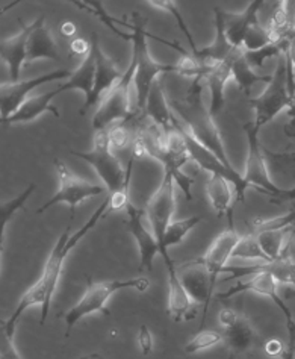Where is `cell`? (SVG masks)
<instances>
[{
    "label": "cell",
    "mask_w": 295,
    "mask_h": 359,
    "mask_svg": "<svg viewBox=\"0 0 295 359\" xmlns=\"http://www.w3.org/2000/svg\"><path fill=\"white\" fill-rule=\"evenodd\" d=\"M108 210H109V199L104 201L97 210L94 211V214L90 217V220L85 223L78 232L70 233V228H67L64 231V233L58 238V241H56L52 253L49 255V258H47L44 264L40 279H38L34 285L25 292L20 302H18L17 308L14 309V313L9 316L6 321H4L2 329L8 335L14 337L18 320H20L22 314L26 309H29L32 306L41 308L40 325L41 326L46 325L47 316H49V311L52 306L55 291L58 288V282L62 275L65 258L69 257V253L73 250L74 245L78 244L85 235H87L92 228H96V224L100 222L102 217L108 212Z\"/></svg>",
    "instance_id": "cell-1"
},
{
    "label": "cell",
    "mask_w": 295,
    "mask_h": 359,
    "mask_svg": "<svg viewBox=\"0 0 295 359\" xmlns=\"http://www.w3.org/2000/svg\"><path fill=\"white\" fill-rule=\"evenodd\" d=\"M146 23L147 20L144 17H141L139 14H133V25H132V32H123L120 31L116 25L109 26V29L121 36V39L129 40L132 43V61L135 62V74H133V79L129 85V100H130V116L135 117L139 116L141 112L146 111V103L149 93L153 87L155 81L160 73H170V72H177L176 65H170V64H160L151 58L150 50H149V44H147V36H151L156 41L167 44L171 49H174L180 52V55H184L186 50H184L182 47L174 43H168L159 36L151 35L146 31Z\"/></svg>",
    "instance_id": "cell-2"
},
{
    "label": "cell",
    "mask_w": 295,
    "mask_h": 359,
    "mask_svg": "<svg viewBox=\"0 0 295 359\" xmlns=\"http://www.w3.org/2000/svg\"><path fill=\"white\" fill-rule=\"evenodd\" d=\"M203 78H197L193 81L184 100H173L170 103L173 109L174 123L191 134L200 144H203L207 150L221 161V163L233 173H240L232 165L229 155L224 147V141L218 129L215 117L209 111V107L203 103L205 91Z\"/></svg>",
    "instance_id": "cell-3"
},
{
    "label": "cell",
    "mask_w": 295,
    "mask_h": 359,
    "mask_svg": "<svg viewBox=\"0 0 295 359\" xmlns=\"http://www.w3.org/2000/svg\"><path fill=\"white\" fill-rule=\"evenodd\" d=\"M150 287V280L147 278H135L128 280H104L94 282L87 276V291L81 297V300L71 309H69L64 316L65 320V335H70V330L79 323V321L91 314H109L107 309L108 300L111 296L121 290H135L138 292H144Z\"/></svg>",
    "instance_id": "cell-4"
},
{
    "label": "cell",
    "mask_w": 295,
    "mask_h": 359,
    "mask_svg": "<svg viewBox=\"0 0 295 359\" xmlns=\"http://www.w3.org/2000/svg\"><path fill=\"white\" fill-rule=\"evenodd\" d=\"M224 273H232V276L226 278L224 282L227 280H235L244 276H252L247 280H238L235 285H232L229 290L224 292H218L217 297L220 300H229L235 296L240 294V292H254V294L265 296L271 299L275 306H277L282 314L284 316V320H287V327H288V334H295V321L292 317V313L289 311L288 305L284 304L283 299L279 296L277 288H279V282L275 279L271 273L259 270L256 266L252 267H227Z\"/></svg>",
    "instance_id": "cell-5"
},
{
    "label": "cell",
    "mask_w": 295,
    "mask_h": 359,
    "mask_svg": "<svg viewBox=\"0 0 295 359\" xmlns=\"http://www.w3.org/2000/svg\"><path fill=\"white\" fill-rule=\"evenodd\" d=\"M294 103L289 91L288 60L287 53H283L277 58V67L271 74V81L266 83L265 91L261 96L249 100L250 108L256 112V120L253 121L254 128L261 132V129L277 117L283 109H291Z\"/></svg>",
    "instance_id": "cell-6"
},
{
    "label": "cell",
    "mask_w": 295,
    "mask_h": 359,
    "mask_svg": "<svg viewBox=\"0 0 295 359\" xmlns=\"http://www.w3.org/2000/svg\"><path fill=\"white\" fill-rule=\"evenodd\" d=\"M70 152L94 167L109 194L120 191L125 185L128 172L123 170L120 159L112 152L108 129L96 132L94 147L90 152H79V150H70Z\"/></svg>",
    "instance_id": "cell-7"
},
{
    "label": "cell",
    "mask_w": 295,
    "mask_h": 359,
    "mask_svg": "<svg viewBox=\"0 0 295 359\" xmlns=\"http://www.w3.org/2000/svg\"><path fill=\"white\" fill-rule=\"evenodd\" d=\"M55 168L60 179V188L49 202H46L41 208H38L36 214H43L46 210H49V208L58 203H65L70 208L73 220L76 215V208H78L79 203L90 199V197H96L108 191L104 185L91 184L73 175L61 159H55Z\"/></svg>",
    "instance_id": "cell-8"
},
{
    "label": "cell",
    "mask_w": 295,
    "mask_h": 359,
    "mask_svg": "<svg viewBox=\"0 0 295 359\" xmlns=\"http://www.w3.org/2000/svg\"><path fill=\"white\" fill-rule=\"evenodd\" d=\"M244 132L247 135V159H245V172L244 181L253 190L259 191L265 196L273 197L280 191L277 185L271 181L268 167H266L265 150L259 144V130L254 128L253 123H245Z\"/></svg>",
    "instance_id": "cell-9"
},
{
    "label": "cell",
    "mask_w": 295,
    "mask_h": 359,
    "mask_svg": "<svg viewBox=\"0 0 295 359\" xmlns=\"http://www.w3.org/2000/svg\"><path fill=\"white\" fill-rule=\"evenodd\" d=\"M135 74V62L130 61L125 78L104 97L97 107L96 114L92 117V126L97 130L109 129L112 123L130 120V100H129V85Z\"/></svg>",
    "instance_id": "cell-10"
},
{
    "label": "cell",
    "mask_w": 295,
    "mask_h": 359,
    "mask_svg": "<svg viewBox=\"0 0 295 359\" xmlns=\"http://www.w3.org/2000/svg\"><path fill=\"white\" fill-rule=\"evenodd\" d=\"M174 177L170 173H164L163 181L158 190L151 194L146 205V215L151 226V231L156 237L159 248L163 245L165 232L171 224L174 215L176 201H174Z\"/></svg>",
    "instance_id": "cell-11"
},
{
    "label": "cell",
    "mask_w": 295,
    "mask_h": 359,
    "mask_svg": "<svg viewBox=\"0 0 295 359\" xmlns=\"http://www.w3.org/2000/svg\"><path fill=\"white\" fill-rule=\"evenodd\" d=\"M91 52L96 60V83H94L91 100L79 109V114L85 116L90 108L100 105V102L108 96V94L117 87L120 81L125 78L126 72H121L116 61L111 60L109 56L103 52L99 41V35L94 32L91 35Z\"/></svg>",
    "instance_id": "cell-12"
},
{
    "label": "cell",
    "mask_w": 295,
    "mask_h": 359,
    "mask_svg": "<svg viewBox=\"0 0 295 359\" xmlns=\"http://www.w3.org/2000/svg\"><path fill=\"white\" fill-rule=\"evenodd\" d=\"M73 72L61 69L41 76L31 78L26 81L18 82H2V91H0V107H2V120L13 116L14 112L20 108L23 103L29 99V93L35 88L40 87L43 83L53 82V81H62L70 79Z\"/></svg>",
    "instance_id": "cell-13"
},
{
    "label": "cell",
    "mask_w": 295,
    "mask_h": 359,
    "mask_svg": "<svg viewBox=\"0 0 295 359\" xmlns=\"http://www.w3.org/2000/svg\"><path fill=\"white\" fill-rule=\"evenodd\" d=\"M177 275L180 282H182L184 288L195 304L198 306L203 305V316H206L207 306L214 297L215 285L212 283L211 275H209V271L205 267L202 259L198 258L179 266Z\"/></svg>",
    "instance_id": "cell-14"
},
{
    "label": "cell",
    "mask_w": 295,
    "mask_h": 359,
    "mask_svg": "<svg viewBox=\"0 0 295 359\" xmlns=\"http://www.w3.org/2000/svg\"><path fill=\"white\" fill-rule=\"evenodd\" d=\"M126 212L129 215L128 220V231L130 235L137 241L138 245V252H139V270H147L151 271L153 269V261L155 257L159 253L160 255V248L156 237L151 233L144 224V215L146 211L138 210L135 205H132L129 202Z\"/></svg>",
    "instance_id": "cell-15"
},
{
    "label": "cell",
    "mask_w": 295,
    "mask_h": 359,
    "mask_svg": "<svg viewBox=\"0 0 295 359\" xmlns=\"http://www.w3.org/2000/svg\"><path fill=\"white\" fill-rule=\"evenodd\" d=\"M241 237L242 235L238 233L233 226H231L229 229L218 235V237L212 241V244L209 245L206 253L200 258L205 264V267L207 269L209 275H211L214 285L217 283V278L226 271L227 262L232 259L233 250L238 245V243H240Z\"/></svg>",
    "instance_id": "cell-16"
},
{
    "label": "cell",
    "mask_w": 295,
    "mask_h": 359,
    "mask_svg": "<svg viewBox=\"0 0 295 359\" xmlns=\"http://www.w3.org/2000/svg\"><path fill=\"white\" fill-rule=\"evenodd\" d=\"M18 22L22 25L20 32L11 36V39H4L2 44H0V56L8 65L9 78H11L9 82L20 81V73L25 67L27 56V41H29V36L36 26V22L26 25L22 18H18Z\"/></svg>",
    "instance_id": "cell-17"
},
{
    "label": "cell",
    "mask_w": 295,
    "mask_h": 359,
    "mask_svg": "<svg viewBox=\"0 0 295 359\" xmlns=\"http://www.w3.org/2000/svg\"><path fill=\"white\" fill-rule=\"evenodd\" d=\"M168 314L174 323H184L195 318L198 305L188 294L182 282L179 279L177 269L168 266Z\"/></svg>",
    "instance_id": "cell-18"
},
{
    "label": "cell",
    "mask_w": 295,
    "mask_h": 359,
    "mask_svg": "<svg viewBox=\"0 0 295 359\" xmlns=\"http://www.w3.org/2000/svg\"><path fill=\"white\" fill-rule=\"evenodd\" d=\"M232 55L223 62L209 65L203 74L205 88L209 93L207 107L214 117L218 116L226 103V85L232 79Z\"/></svg>",
    "instance_id": "cell-19"
},
{
    "label": "cell",
    "mask_w": 295,
    "mask_h": 359,
    "mask_svg": "<svg viewBox=\"0 0 295 359\" xmlns=\"http://www.w3.org/2000/svg\"><path fill=\"white\" fill-rule=\"evenodd\" d=\"M263 5V0H253L242 13H226L223 11L224 18V31L227 40L235 49H242L245 34L253 22L258 20V11Z\"/></svg>",
    "instance_id": "cell-20"
},
{
    "label": "cell",
    "mask_w": 295,
    "mask_h": 359,
    "mask_svg": "<svg viewBox=\"0 0 295 359\" xmlns=\"http://www.w3.org/2000/svg\"><path fill=\"white\" fill-rule=\"evenodd\" d=\"M61 94L60 87L52 91H46L43 94H38V96H32L27 99L23 105L18 108L13 116L2 120L4 125H15V123H29L36 120L44 112H52L53 117L60 118L61 112L52 105V100L58 97Z\"/></svg>",
    "instance_id": "cell-21"
},
{
    "label": "cell",
    "mask_w": 295,
    "mask_h": 359,
    "mask_svg": "<svg viewBox=\"0 0 295 359\" xmlns=\"http://www.w3.org/2000/svg\"><path fill=\"white\" fill-rule=\"evenodd\" d=\"M35 22L36 26L29 36V41H27V56L25 67L38 60L60 61L58 46H56L53 40L50 29L44 25V15L38 17Z\"/></svg>",
    "instance_id": "cell-22"
},
{
    "label": "cell",
    "mask_w": 295,
    "mask_h": 359,
    "mask_svg": "<svg viewBox=\"0 0 295 359\" xmlns=\"http://www.w3.org/2000/svg\"><path fill=\"white\" fill-rule=\"evenodd\" d=\"M214 17H215V40L212 44H209L203 49H198V52L194 55L195 58L205 64V65H214L218 62L226 61L229 56L233 53L235 47L227 40V35L224 31V18H223V9L215 8L214 9Z\"/></svg>",
    "instance_id": "cell-23"
},
{
    "label": "cell",
    "mask_w": 295,
    "mask_h": 359,
    "mask_svg": "<svg viewBox=\"0 0 295 359\" xmlns=\"http://www.w3.org/2000/svg\"><path fill=\"white\" fill-rule=\"evenodd\" d=\"M205 191H206L209 203H211L218 217L229 215L231 226H233L232 212H231L232 203H233V193L236 194L233 184L229 181V179L221 175H209L205 185Z\"/></svg>",
    "instance_id": "cell-24"
},
{
    "label": "cell",
    "mask_w": 295,
    "mask_h": 359,
    "mask_svg": "<svg viewBox=\"0 0 295 359\" xmlns=\"http://www.w3.org/2000/svg\"><path fill=\"white\" fill-rule=\"evenodd\" d=\"M223 335H224V343L227 348H229L231 355L233 356L253 351L259 339L252 320L241 314H240V318L236 320V323L229 329H226Z\"/></svg>",
    "instance_id": "cell-25"
},
{
    "label": "cell",
    "mask_w": 295,
    "mask_h": 359,
    "mask_svg": "<svg viewBox=\"0 0 295 359\" xmlns=\"http://www.w3.org/2000/svg\"><path fill=\"white\" fill-rule=\"evenodd\" d=\"M144 114L149 117L150 121H153L155 125H158L160 129H163L165 134L174 128L173 109H171V105L167 100V96L159 79L155 81L153 87H151L149 93Z\"/></svg>",
    "instance_id": "cell-26"
},
{
    "label": "cell",
    "mask_w": 295,
    "mask_h": 359,
    "mask_svg": "<svg viewBox=\"0 0 295 359\" xmlns=\"http://www.w3.org/2000/svg\"><path fill=\"white\" fill-rule=\"evenodd\" d=\"M94 83H96V60H94V53L90 52L88 56H85L79 67L73 72L71 78L60 85V90L61 93L81 90L85 94V103H87L91 100Z\"/></svg>",
    "instance_id": "cell-27"
},
{
    "label": "cell",
    "mask_w": 295,
    "mask_h": 359,
    "mask_svg": "<svg viewBox=\"0 0 295 359\" xmlns=\"http://www.w3.org/2000/svg\"><path fill=\"white\" fill-rule=\"evenodd\" d=\"M232 79L236 82L238 87L245 96H250L252 88L258 82H266L271 81V76H259L258 73H254L250 62L245 58L244 49H235L232 55Z\"/></svg>",
    "instance_id": "cell-28"
},
{
    "label": "cell",
    "mask_w": 295,
    "mask_h": 359,
    "mask_svg": "<svg viewBox=\"0 0 295 359\" xmlns=\"http://www.w3.org/2000/svg\"><path fill=\"white\" fill-rule=\"evenodd\" d=\"M202 220L203 219L200 215H193V217H189V219H184V220H179V222H171V224L168 226V229L165 232L163 245H160V257L164 258L165 267L173 266V264H174L173 259L170 258L168 249L173 248V245H177V244L182 243L186 238V235L191 232Z\"/></svg>",
    "instance_id": "cell-29"
},
{
    "label": "cell",
    "mask_w": 295,
    "mask_h": 359,
    "mask_svg": "<svg viewBox=\"0 0 295 359\" xmlns=\"http://www.w3.org/2000/svg\"><path fill=\"white\" fill-rule=\"evenodd\" d=\"M295 232V226L280 231H265L261 233H256L258 241L266 258L270 261H277L284 257L288 243Z\"/></svg>",
    "instance_id": "cell-30"
},
{
    "label": "cell",
    "mask_w": 295,
    "mask_h": 359,
    "mask_svg": "<svg viewBox=\"0 0 295 359\" xmlns=\"http://www.w3.org/2000/svg\"><path fill=\"white\" fill-rule=\"evenodd\" d=\"M232 259H241V261H259V262H271L266 255L263 253L258 237L254 233L242 235L240 243L233 250Z\"/></svg>",
    "instance_id": "cell-31"
},
{
    "label": "cell",
    "mask_w": 295,
    "mask_h": 359,
    "mask_svg": "<svg viewBox=\"0 0 295 359\" xmlns=\"http://www.w3.org/2000/svg\"><path fill=\"white\" fill-rule=\"evenodd\" d=\"M250 231L252 233H261L265 231H280V229H287L291 228V226H295V210L283 214L273 217V219H261V217H256L250 223Z\"/></svg>",
    "instance_id": "cell-32"
},
{
    "label": "cell",
    "mask_w": 295,
    "mask_h": 359,
    "mask_svg": "<svg viewBox=\"0 0 295 359\" xmlns=\"http://www.w3.org/2000/svg\"><path fill=\"white\" fill-rule=\"evenodd\" d=\"M221 343H224V335L221 332L212 329H203L198 330L191 341H188V344L185 346V352L189 355H194L198 352L207 351V348H212Z\"/></svg>",
    "instance_id": "cell-33"
},
{
    "label": "cell",
    "mask_w": 295,
    "mask_h": 359,
    "mask_svg": "<svg viewBox=\"0 0 295 359\" xmlns=\"http://www.w3.org/2000/svg\"><path fill=\"white\" fill-rule=\"evenodd\" d=\"M147 4L151 5L153 8H156V9H160V11H165V13H168L170 15L174 17V20H176L177 26L180 27V31L184 32V35L186 36V40H188L189 46H191V53L195 55V53L198 52V47H197L195 41H194L193 34L189 32L188 26H186L185 20H184L182 14H180L179 6H177V4L174 2V0H147Z\"/></svg>",
    "instance_id": "cell-34"
},
{
    "label": "cell",
    "mask_w": 295,
    "mask_h": 359,
    "mask_svg": "<svg viewBox=\"0 0 295 359\" xmlns=\"http://www.w3.org/2000/svg\"><path fill=\"white\" fill-rule=\"evenodd\" d=\"M273 39L270 35L268 27H263L259 20L253 22V25L249 27V31L245 34L242 49L245 52H256L261 50L263 47L273 44Z\"/></svg>",
    "instance_id": "cell-35"
},
{
    "label": "cell",
    "mask_w": 295,
    "mask_h": 359,
    "mask_svg": "<svg viewBox=\"0 0 295 359\" xmlns=\"http://www.w3.org/2000/svg\"><path fill=\"white\" fill-rule=\"evenodd\" d=\"M288 46H289V40H284L280 43H273L270 46L263 47L261 50H256V52H245V58L247 61L250 62L252 67H263V62L270 58H279L280 55L287 53L288 50Z\"/></svg>",
    "instance_id": "cell-36"
},
{
    "label": "cell",
    "mask_w": 295,
    "mask_h": 359,
    "mask_svg": "<svg viewBox=\"0 0 295 359\" xmlns=\"http://www.w3.org/2000/svg\"><path fill=\"white\" fill-rule=\"evenodd\" d=\"M35 188H36V185H35V184H31L20 196H17L14 201L4 202L2 206H0V214H2V232H0V241H2V243H4V237H5L6 224L9 223V220L13 219V215H14L18 210H22V208L25 206L26 201L29 199V196L35 191Z\"/></svg>",
    "instance_id": "cell-37"
},
{
    "label": "cell",
    "mask_w": 295,
    "mask_h": 359,
    "mask_svg": "<svg viewBox=\"0 0 295 359\" xmlns=\"http://www.w3.org/2000/svg\"><path fill=\"white\" fill-rule=\"evenodd\" d=\"M209 65H205L200 62L193 53L185 52L184 55H180V58L176 64V69L180 76L184 78H191L193 81L197 78H203V74L206 73Z\"/></svg>",
    "instance_id": "cell-38"
},
{
    "label": "cell",
    "mask_w": 295,
    "mask_h": 359,
    "mask_svg": "<svg viewBox=\"0 0 295 359\" xmlns=\"http://www.w3.org/2000/svg\"><path fill=\"white\" fill-rule=\"evenodd\" d=\"M132 170H133V158L129 159V165H128V176H126V182L123 185L120 191L114 193L109 196V210L108 212H116L126 210L129 205V182H130V176H132Z\"/></svg>",
    "instance_id": "cell-39"
},
{
    "label": "cell",
    "mask_w": 295,
    "mask_h": 359,
    "mask_svg": "<svg viewBox=\"0 0 295 359\" xmlns=\"http://www.w3.org/2000/svg\"><path fill=\"white\" fill-rule=\"evenodd\" d=\"M108 134H109V144L111 149L114 150H121L125 149L129 143H130V135H129V130L123 126V125H116L108 129Z\"/></svg>",
    "instance_id": "cell-40"
},
{
    "label": "cell",
    "mask_w": 295,
    "mask_h": 359,
    "mask_svg": "<svg viewBox=\"0 0 295 359\" xmlns=\"http://www.w3.org/2000/svg\"><path fill=\"white\" fill-rule=\"evenodd\" d=\"M0 359H23L14 346V337L8 335L4 329L0 334Z\"/></svg>",
    "instance_id": "cell-41"
},
{
    "label": "cell",
    "mask_w": 295,
    "mask_h": 359,
    "mask_svg": "<svg viewBox=\"0 0 295 359\" xmlns=\"http://www.w3.org/2000/svg\"><path fill=\"white\" fill-rule=\"evenodd\" d=\"M138 346H139V351L142 355H149L151 351H153V335H151L150 329L146 325L139 326Z\"/></svg>",
    "instance_id": "cell-42"
},
{
    "label": "cell",
    "mask_w": 295,
    "mask_h": 359,
    "mask_svg": "<svg viewBox=\"0 0 295 359\" xmlns=\"http://www.w3.org/2000/svg\"><path fill=\"white\" fill-rule=\"evenodd\" d=\"M240 318V314L236 313V311L231 309V308H224L220 311V314H218V321H220V325L223 326V329H229L231 326H233L236 323V320Z\"/></svg>",
    "instance_id": "cell-43"
},
{
    "label": "cell",
    "mask_w": 295,
    "mask_h": 359,
    "mask_svg": "<svg viewBox=\"0 0 295 359\" xmlns=\"http://www.w3.org/2000/svg\"><path fill=\"white\" fill-rule=\"evenodd\" d=\"M263 348L268 356H279L280 358L284 352H287V347H284L283 343L277 338L268 339V341L263 344Z\"/></svg>",
    "instance_id": "cell-44"
},
{
    "label": "cell",
    "mask_w": 295,
    "mask_h": 359,
    "mask_svg": "<svg viewBox=\"0 0 295 359\" xmlns=\"http://www.w3.org/2000/svg\"><path fill=\"white\" fill-rule=\"evenodd\" d=\"M70 50H71V53H74V55H85V56H88L90 52H91V43L85 41V40H82V39H76V40H73L71 44H70Z\"/></svg>",
    "instance_id": "cell-45"
},
{
    "label": "cell",
    "mask_w": 295,
    "mask_h": 359,
    "mask_svg": "<svg viewBox=\"0 0 295 359\" xmlns=\"http://www.w3.org/2000/svg\"><path fill=\"white\" fill-rule=\"evenodd\" d=\"M265 155L275 159V161H282V163H287V164H295V152H280V154H274V152H268V150H265Z\"/></svg>",
    "instance_id": "cell-46"
},
{
    "label": "cell",
    "mask_w": 295,
    "mask_h": 359,
    "mask_svg": "<svg viewBox=\"0 0 295 359\" xmlns=\"http://www.w3.org/2000/svg\"><path fill=\"white\" fill-rule=\"evenodd\" d=\"M288 116H289V121L284 125L283 132L287 137L295 138V103L291 109H288Z\"/></svg>",
    "instance_id": "cell-47"
},
{
    "label": "cell",
    "mask_w": 295,
    "mask_h": 359,
    "mask_svg": "<svg viewBox=\"0 0 295 359\" xmlns=\"http://www.w3.org/2000/svg\"><path fill=\"white\" fill-rule=\"evenodd\" d=\"M271 201H274V202H289V201H295V187L294 188H289V190H282L280 188V191L275 194V196H273V197H270Z\"/></svg>",
    "instance_id": "cell-48"
},
{
    "label": "cell",
    "mask_w": 295,
    "mask_h": 359,
    "mask_svg": "<svg viewBox=\"0 0 295 359\" xmlns=\"http://www.w3.org/2000/svg\"><path fill=\"white\" fill-rule=\"evenodd\" d=\"M287 58L288 62L292 69V74H294V83H295V34L289 39V46H288V50H287Z\"/></svg>",
    "instance_id": "cell-49"
},
{
    "label": "cell",
    "mask_w": 295,
    "mask_h": 359,
    "mask_svg": "<svg viewBox=\"0 0 295 359\" xmlns=\"http://www.w3.org/2000/svg\"><path fill=\"white\" fill-rule=\"evenodd\" d=\"M279 359H295V335H289L287 352H284Z\"/></svg>",
    "instance_id": "cell-50"
},
{
    "label": "cell",
    "mask_w": 295,
    "mask_h": 359,
    "mask_svg": "<svg viewBox=\"0 0 295 359\" xmlns=\"http://www.w3.org/2000/svg\"><path fill=\"white\" fill-rule=\"evenodd\" d=\"M284 257H288L295 264V233L292 235L289 243H288V248H287V252H284Z\"/></svg>",
    "instance_id": "cell-51"
},
{
    "label": "cell",
    "mask_w": 295,
    "mask_h": 359,
    "mask_svg": "<svg viewBox=\"0 0 295 359\" xmlns=\"http://www.w3.org/2000/svg\"><path fill=\"white\" fill-rule=\"evenodd\" d=\"M61 34L64 36H71L76 34V26L71 23V22H65L62 26H61Z\"/></svg>",
    "instance_id": "cell-52"
},
{
    "label": "cell",
    "mask_w": 295,
    "mask_h": 359,
    "mask_svg": "<svg viewBox=\"0 0 295 359\" xmlns=\"http://www.w3.org/2000/svg\"><path fill=\"white\" fill-rule=\"evenodd\" d=\"M229 359H235V356H233V355H229Z\"/></svg>",
    "instance_id": "cell-53"
}]
</instances>
